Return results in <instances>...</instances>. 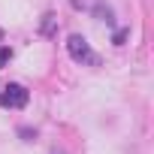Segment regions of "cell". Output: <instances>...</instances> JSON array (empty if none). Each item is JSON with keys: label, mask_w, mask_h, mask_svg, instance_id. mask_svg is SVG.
Here are the masks:
<instances>
[{"label": "cell", "mask_w": 154, "mask_h": 154, "mask_svg": "<svg viewBox=\"0 0 154 154\" xmlns=\"http://www.w3.org/2000/svg\"><path fill=\"white\" fill-rule=\"evenodd\" d=\"M66 51H69L72 60H79V63H97V54L91 51L85 36H69L66 39Z\"/></svg>", "instance_id": "1"}, {"label": "cell", "mask_w": 154, "mask_h": 154, "mask_svg": "<svg viewBox=\"0 0 154 154\" xmlns=\"http://www.w3.org/2000/svg\"><path fill=\"white\" fill-rule=\"evenodd\" d=\"M0 106H6V109H21L27 106V91L21 85H6L3 91H0Z\"/></svg>", "instance_id": "2"}, {"label": "cell", "mask_w": 154, "mask_h": 154, "mask_svg": "<svg viewBox=\"0 0 154 154\" xmlns=\"http://www.w3.org/2000/svg\"><path fill=\"white\" fill-rule=\"evenodd\" d=\"M9 57H12V51H9V48H0V66H6V63H9Z\"/></svg>", "instance_id": "3"}]
</instances>
